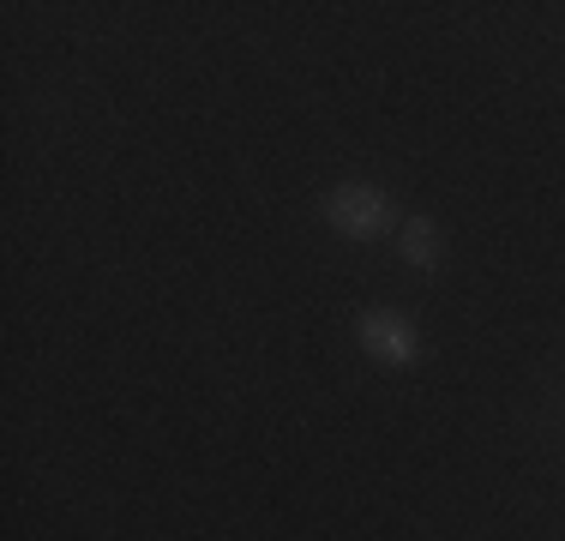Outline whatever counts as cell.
<instances>
[{"label":"cell","mask_w":565,"mask_h":541,"mask_svg":"<svg viewBox=\"0 0 565 541\" xmlns=\"http://www.w3.org/2000/svg\"><path fill=\"white\" fill-rule=\"evenodd\" d=\"M319 211H326V223L338 229L343 241H380L385 229H392V193L373 187V181L331 187V193L319 199Z\"/></svg>","instance_id":"1"},{"label":"cell","mask_w":565,"mask_h":541,"mask_svg":"<svg viewBox=\"0 0 565 541\" xmlns=\"http://www.w3.org/2000/svg\"><path fill=\"white\" fill-rule=\"evenodd\" d=\"M397 253L409 270H439L446 265V235H439L434 216H409V223L397 229Z\"/></svg>","instance_id":"3"},{"label":"cell","mask_w":565,"mask_h":541,"mask_svg":"<svg viewBox=\"0 0 565 541\" xmlns=\"http://www.w3.org/2000/svg\"><path fill=\"white\" fill-rule=\"evenodd\" d=\"M355 337H361V349H367L380 368H415V361L427 356L415 319L392 314V307H367V314L355 319Z\"/></svg>","instance_id":"2"}]
</instances>
